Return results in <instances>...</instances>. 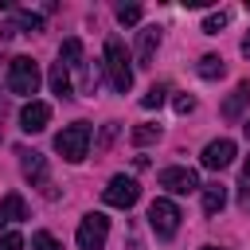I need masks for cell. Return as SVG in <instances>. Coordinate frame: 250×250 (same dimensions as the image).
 <instances>
[{"mask_svg":"<svg viewBox=\"0 0 250 250\" xmlns=\"http://www.w3.org/2000/svg\"><path fill=\"white\" fill-rule=\"evenodd\" d=\"M102 199H105L109 207H133V203L141 199V184H137L133 176H113V180L105 184Z\"/></svg>","mask_w":250,"mask_h":250,"instance_id":"6","label":"cell"},{"mask_svg":"<svg viewBox=\"0 0 250 250\" xmlns=\"http://www.w3.org/2000/svg\"><path fill=\"white\" fill-rule=\"evenodd\" d=\"M156 180H160V188H168L172 195H191V191H199V188H203V184H199V176H195L191 168H180V164L164 168Z\"/></svg>","mask_w":250,"mask_h":250,"instance_id":"7","label":"cell"},{"mask_svg":"<svg viewBox=\"0 0 250 250\" xmlns=\"http://www.w3.org/2000/svg\"><path fill=\"white\" fill-rule=\"evenodd\" d=\"M59 62L66 66V70H78L82 66V39H62V47H59Z\"/></svg>","mask_w":250,"mask_h":250,"instance_id":"13","label":"cell"},{"mask_svg":"<svg viewBox=\"0 0 250 250\" xmlns=\"http://www.w3.org/2000/svg\"><path fill=\"white\" fill-rule=\"evenodd\" d=\"M246 102H250V82H238V86H234V94H230V98H227V105H223V117H230V121H234V117L242 113V105H246Z\"/></svg>","mask_w":250,"mask_h":250,"instance_id":"15","label":"cell"},{"mask_svg":"<svg viewBox=\"0 0 250 250\" xmlns=\"http://www.w3.org/2000/svg\"><path fill=\"white\" fill-rule=\"evenodd\" d=\"M31 250H62V246H59V238L51 230H35L31 234Z\"/></svg>","mask_w":250,"mask_h":250,"instance_id":"20","label":"cell"},{"mask_svg":"<svg viewBox=\"0 0 250 250\" xmlns=\"http://www.w3.org/2000/svg\"><path fill=\"white\" fill-rule=\"evenodd\" d=\"M113 133H117V125H105V129H102V141H98V148H105V145L113 141Z\"/></svg>","mask_w":250,"mask_h":250,"instance_id":"26","label":"cell"},{"mask_svg":"<svg viewBox=\"0 0 250 250\" xmlns=\"http://www.w3.org/2000/svg\"><path fill=\"white\" fill-rule=\"evenodd\" d=\"M199 160H203V168L223 172V168L234 160V141H227V137H223V141H211V145L203 148V156H199Z\"/></svg>","mask_w":250,"mask_h":250,"instance_id":"9","label":"cell"},{"mask_svg":"<svg viewBox=\"0 0 250 250\" xmlns=\"http://www.w3.org/2000/svg\"><path fill=\"white\" fill-rule=\"evenodd\" d=\"M20 219H27V203H23V195H4L0 199V230L4 227H12V223H20Z\"/></svg>","mask_w":250,"mask_h":250,"instance_id":"10","label":"cell"},{"mask_svg":"<svg viewBox=\"0 0 250 250\" xmlns=\"http://www.w3.org/2000/svg\"><path fill=\"white\" fill-rule=\"evenodd\" d=\"M242 176H246V180H250V156H246V160H242Z\"/></svg>","mask_w":250,"mask_h":250,"instance_id":"29","label":"cell"},{"mask_svg":"<svg viewBox=\"0 0 250 250\" xmlns=\"http://www.w3.org/2000/svg\"><path fill=\"white\" fill-rule=\"evenodd\" d=\"M238 207H242V211H250V180L242 184V195H238Z\"/></svg>","mask_w":250,"mask_h":250,"instance_id":"27","label":"cell"},{"mask_svg":"<svg viewBox=\"0 0 250 250\" xmlns=\"http://www.w3.org/2000/svg\"><path fill=\"white\" fill-rule=\"evenodd\" d=\"M223 70H227V66H223L219 55H203V59H199V78H223Z\"/></svg>","mask_w":250,"mask_h":250,"instance_id":"19","label":"cell"},{"mask_svg":"<svg viewBox=\"0 0 250 250\" xmlns=\"http://www.w3.org/2000/svg\"><path fill=\"white\" fill-rule=\"evenodd\" d=\"M203 191V211L207 215H219L223 207H227V188L223 184H207V188H199Z\"/></svg>","mask_w":250,"mask_h":250,"instance_id":"14","label":"cell"},{"mask_svg":"<svg viewBox=\"0 0 250 250\" xmlns=\"http://www.w3.org/2000/svg\"><path fill=\"white\" fill-rule=\"evenodd\" d=\"M51 90H55L59 98H66V94L74 90V86H70V70H66L62 62H55V66H51Z\"/></svg>","mask_w":250,"mask_h":250,"instance_id":"17","label":"cell"},{"mask_svg":"<svg viewBox=\"0 0 250 250\" xmlns=\"http://www.w3.org/2000/svg\"><path fill=\"white\" fill-rule=\"evenodd\" d=\"M242 129H246V141H250V121H246V125H242Z\"/></svg>","mask_w":250,"mask_h":250,"instance_id":"30","label":"cell"},{"mask_svg":"<svg viewBox=\"0 0 250 250\" xmlns=\"http://www.w3.org/2000/svg\"><path fill=\"white\" fill-rule=\"evenodd\" d=\"M20 156H23V176H27L31 184L47 188V160H43L39 152H20ZM47 195H51V188H47Z\"/></svg>","mask_w":250,"mask_h":250,"instance_id":"12","label":"cell"},{"mask_svg":"<svg viewBox=\"0 0 250 250\" xmlns=\"http://www.w3.org/2000/svg\"><path fill=\"white\" fill-rule=\"evenodd\" d=\"M105 238H109V219H105L102 211H90V215H82V223H78V234H74L78 250H102V246H105Z\"/></svg>","mask_w":250,"mask_h":250,"instance_id":"4","label":"cell"},{"mask_svg":"<svg viewBox=\"0 0 250 250\" xmlns=\"http://www.w3.org/2000/svg\"><path fill=\"white\" fill-rule=\"evenodd\" d=\"M12 16H16V20H12L16 31H31V35L43 31V16H35V12H27V8H12Z\"/></svg>","mask_w":250,"mask_h":250,"instance_id":"16","label":"cell"},{"mask_svg":"<svg viewBox=\"0 0 250 250\" xmlns=\"http://www.w3.org/2000/svg\"><path fill=\"white\" fill-rule=\"evenodd\" d=\"M191 109H195V98L191 94H180L176 98V113H191Z\"/></svg>","mask_w":250,"mask_h":250,"instance_id":"25","label":"cell"},{"mask_svg":"<svg viewBox=\"0 0 250 250\" xmlns=\"http://www.w3.org/2000/svg\"><path fill=\"white\" fill-rule=\"evenodd\" d=\"M55 148H59V152H62V160H70V164L86 160V152H90V125H86V121L66 125V129L55 137Z\"/></svg>","mask_w":250,"mask_h":250,"instance_id":"3","label":"cell"},{"mask_svg":"<svg viewBox=\"0 0 250 250\" xmlns=\"http://www.w3.org/2000/svg\"><path fill=\"white\" fill-rule=\"evenodd\" d=\"M105 70H109V82H113V90H117V94H125V90L133 86L129 51H125V43H121L117 35H109V39H105Z\"/></svg>","mask_w":250,"mask_h":250,"instance_id":"1","label":"cell"},{"mask_svg":"<svg viewBox=\"0 0 250 250\" xmlns=\"http://www.w3.org/2000/svg\"><path fill=\"white\" fill-rule=\"evenodd\" d=\"M164 94H168L164 86H148V94L141 98V105H145V109H160V105H164Z\"/></svg>","mask_w":250,"mask_h":250,"instance_id":"23","label":"cell"},{"mask_svg":"<svg viewBox=\"0 0 250 250\" xmlns=\"http://www.w3.org/2000/svg\"><path fill=\"white\" fill-rule=\"evenodd\" d=\"M203 250H219V246H203Z\"/></svg>","mask_w":250,"mask_h":250,"instance_id":"31","label":"cell"},{"mask_svg":"<svg viewBox=\"0 0 250 250\" xmlns=\"http://www.w3.org/2000/svg\"><path fill=\"white\" fill-rule=\"evenodd\" d=\"M47 121H51V105H47V102H35V98H31V102L20 109V129H23V133H43Z\"/></svg>","mask_w":250,"mask_h":250,"instance_id":"8","label":"cell"},{"mask_svg":"<svg viewBox=\"0 0 250 250\" xmlns=\"http://www.w3.org/2000/svg\"><path fill=\"white\" fill-rule=\"evenodd\" d=\"M148 223H152V230H156L160 238H172L176 227H180V207H176L172 199H152V203H148Z\"/></svg>","mask_w":250,"mask_h":250,"instance_id":"5","label":"cell"},{"mask_svg":"<svg viewBox=\"0 0 250 250\" xmlns=\"http://www.w3.org/2000/svg\"><path fill=\"white\" fill-rule=\"evenodd\" d=\"M242 55H246V59H250V31H246V35H242Z\"/></svg>","mask_w":250,"mask_h":250,"instance_id":"28","label":"cell"},{"mask_svg":"<svg viewBox=\"0 0 250 250\" xmlns=\"http://www.w3.org/2000/svg\"><path fill=\"white\" fill-rule=\"evenodd\" d=\"M227 23H230V12H227V8H219V12H211V16L203 20V35H219Z\"/></svg>","mask_w":250,"mask_h":250,"instance_id":"18","label":"cell"},{"mask_svg":"<svg viewBox=\"0 0 250 250\" xmlns=\"http://www.w3.org/2000/svg\"><path fill=\"white\" fill-rule=\"evenodd\" d=\"M39 82H43V74H39V62H35V59L16 55V59L8 62V90H12V94L31 98V94L39 90Z\"/></svg>","mask_w":250,"mask_h":250,"instance_id":"2","label":"cell"},{"mask_svg":"<svg viewBox=\"0 0 250 250\" xmlns=\"http://www.w3.org/2000/svg\"><path fill=\"white\" fill-rule=\"evenodd\" d=\"M129 137H133V145H152V141L160 137V129H156V125H137Z\"/></svg>","mask_w":250,"mask_h":250,"instance_id":"22","label":"cell"},{"mask_svg":"<svg viewBox=\"0 0 250 250\" xmlns=\"http://www.w3.org/2000/svg\"><path fill=\"white\" fill-rule=\"evenodd\" d=\"M156 47H160V31H156V27H145L141 39H137V66H152Z\"/></svg>","mask_w":250,"mask_h":250,"instance_id":"11","label":"cell"},{"mask_svg":"<svg viewBox=\"0 0 250 250\" xmlns=\"http://www.w3.org/2000/svg\"><path fill=\"white\" fill-rule=\"evenodd\" d=\"M0 250H23V238H20L16 230H8V234H0Z\"/></svg>","mask_w":250,"mask_h":250,"instance_id":"24","label":"cell"},{"mask_svg":"<svg viewBox=\"0 0 250 250\" xmlns=\"http://www.w3.org/2000/svg\"><path fill=\"white\" fill-rule=\"evenodd\" d=\"M117 23H125V27L141 23V4H121L117 8Z\"/></svg>","mask_w":250,"mask_h":250,"instance_id":"21","label":"cell"}]
</instances>
